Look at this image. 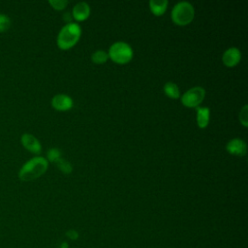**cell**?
<instances>
[{"label":"cell","mask_w":248,"mask_h":248,"mask_svg":"<svg viewBox=\"0 0 248 248\" xmlns=\"http://www.w3.org/2000/svg\"><path fill=\"white\" fill-rule=\"evenodd\" d=\"M241 59V52L237 47L228 48L222 56V61L227 67H234Z\"/></svg>","instance_id":"9c48e42d"},{"label":"cell","mask_w":248,"mask_h":248,"mask_svg":"<svg viewBox=\"0 0 248 248\" xmlns=\"http://www.w3.org/2000/svg\"><path fill=\"white\" fill-rule=\"evenodd\" d=\"M197 123L201 129L207 127L209 122V108L206 107H197Z\"/></svg>","instance_id":"8fae6325"},{"label":"cell","mask_w":248,"mask_h":248,"mask_svg":"<svg viewBox=\"0 0 248 248\" xmlns=\"http://www.w3.org/2000/svg\"><path fill=\"white\" fill-rule=\"evenodd\" d=\"M46 157H47V162H52V163H55L59 158H61V153H60V150L58 148H55V147H52L50 149H48L47 151V154H46Z\"/></svg>","instance_id":"e0dca14e"},{"label":"cell","mask_w":248,"mask_h":248,"mask_svg":"<svg viewBox=\"0 0 248 248\" xmlns=\"http://www.w3.org/2000/svg\"><path fill=\"white\" fill-rule=\"evenodd\" d=\"M195 16L194 7L189 2H179L172 8L171 19L179 26H185L192 22Z\"/></svg>","instance_id":"3957f363"},{"label":"cell","mask_w":248,"mask_h":248,"mask_svg":"<svg viewBox=\"0 0 248 248\" xmlns=\"http://www.w3.org/2000/svg\"><path fill=\"white\" fill-rule=\"evenodd\" d=\"M11 27V19L7 15L0 14V33L8 31Z\"/></svg>","instance_id":"2e32d148"},{"label":"cell","mask_w":248,"mask_h":248,"mask_svg":"<svg viewBox=\"0 0 248 248\" xmlns=\"http://www.w3.org/2000/svg\"><path fill=\"white\" fill-rule=\"evenodd\" d=\"M20 141L21 144L23 145V147L25 149H27L29 152L34 153V154H39L42 151V145L40 143V141L38 140V139L36 137H34L31 134L25 133L21 136L20 138Z\"/></svg>","instance_id":"52a82bcc"},{"label":"cell","mask_w":248,"mask_h":248,"mask_svg":"<svg viewBox=\"0 0 248 248\" xmlns=\"http://www.w3.org/2000/svg\"><path fill=\"white\" fill-rule=\"evenodd\" d=\"M48 3L54 10H57V11L64 10L68 5L67 0H49Z\"/></svg>","instance_id":"ac0fdd59"},{"label":"cell","mask_w":248,"mask_h":248,"mask_svg":"<svg viewBox=\"0 0 248 248\" xmlns=\"http://www.w3.org/2000/svg\"><path fill=\"white\" fill-rule=\"evenodd\" d=\"M51 106L59 111H66L73 108V99L66 94H56L51 99Z\"/></svg>","instance_id":"8992f818"},{"label":"cell","mask_w":248,"mask_h":248,"mask_svg":"<svg viewBox=\"0 0 248 248\" xmlns=\"http://www.w3.org/2000/svg\"><path fill=\"white\" fill-rule=\"evenodd\" d=\"M168 7L167 0H151L149 2V8L153 15L160 16L165 14Z\"/></svg>","instance_id":"7c38bea8"},{"label":"cell","mask_w":248,"mask_h":248,"mask_svg":"<svg viewBox=\"0 0 248 248\" xmlns=\"http://www.w3.org/2000/svg\"><path fill=\"white\" fill-rule=\"evenodd\" d=\"M66 235H67L70 239L76 240V239H78V232L77 231H75V230H69V231L66 232Z\"/></svg>","instance_id":"ffe728a7"},{"label":"cell","mask_w":248,"mask_h":248,"mask_svg":"<svg viewBox=\"0 0 248 248\" xmlns=\"http://www.w3.org/2000/svg\"><path fill=\"white\" fill-rule=\"evenodd\" d=\"M164 92L166 93V95L168 97H170L171 99H177L180 95V91H179L177 84H175L174 82H171V81L165 83Z\"/></svg>","instance_id":"4fadbf2b"},{"label":"cell","mask_w":248,"mask_h":248,"mask_svg":"<svg viewBox=\"0 0 248 248\" xmlns=\"http://www.w3.org/2000/svg\"><path fill=\"white\" fill-rule=\"evenodd\" d=\"M108 52H106L104 50H101V49L96 50L91 55V60L95 64H104L108 61Z\"/></svg>","instance_id":"5bb4252c"},{"label":"cell","mask_w":248,"mask_h":248,"mask_svg":"<svg viewBox=\"0 0 248 248\" xmlns=\"http://www.w3.org/2000/svg\"><path fill=\"white\" fill-rule=\"evenodd\" d=\"M55 165L57 166V168L64 173H71L73 170V166L71 165L70 162H68L67 160L63 159V158H59L56 162Z\"/></svg>","instance_id":"9a60e30c"},{"label":"cell","mask_w":248,"mask_h":248,"mask_svg":"<svg viewBox=\"0 0 248 248\" xmlns=\"http://www.w3.org/2000/svg\"><path fill=\"white\" fill-rule=\"evenodd\" d=\"M61 248H69V247H68V244L66 242H63V244L61 245Z\"/></svg>","instance_id":"44dd1931"},{"label":"cell","mask_w":248,"mask_h":248,"mask_svg":"<svg viewBox=\"0 0 248 248\" xmlns=\"http://www.w3.org/2000/svg\"><path fill=\"white\" fill-rule=\"evenodd\" d=\"M239 121L244 127H248V106L245 105L239 112Z\"/></svg>","instance_id":"d6986e66"},{"label":"cell","mask_w":248,"mask_h":248,"mask_svg":"<svg viewBox=\"0 0 248 248\" xmlns=\"http://www.w3.org/2000/svg\"><path fill=\"white\" fill-rule=\"evenodd\" d=\"M108 54L113 62L126 64L133 58V49L127 43L116 42L110 46Z\"/></svg>","instance_id":"277c9868"},{"label":"cell","mask_w":248,"mask_h":248,"mask_svg":"<svg viewBox=\"0 0 248 248\" xmlns=\"http://www.w3.org/2000/svg\"><path fill=\"white\" fill-rule=\"evenodd\" d=\"M81 28L78 23L70 22L64 25L57 36V46L59 48L66 50L73 47L79 40Z\"/></svg>","instance_id":"7a4b0ae2"},{"label":"cell","mask_w":248,"mask_h":248,"mask_svg":"<svg viewBox=\"0 0 248 248\" xmlns=\"http://www.w3.org/2000/svg\"><path fill=\"white\" fill-rule=\"evenodd\" d=\"M204 97L205 90L202 86H194L181 96V103L187 108H197Z\"/></svg>","instance_id":"5b68a950"},{"label":"cell","mask_w":248,"mask_h":248,"mask_svg":"<svg viewBox=\"0 0 248 248\" xmlns=\"http://www.w3.org/2000/svg\"><path fill=\"white\" fill-rule=\"evenodd\" d=\"M48 168V162L42 156H36L28 160L19 170L18 178L22 181H31L43 175Z\"/></svg>","instance_id":"6da1fadb"},{"label":"cell","mask_w":248,"mask_h":248,"mask_svg":"<svg viewBox=\"0 0 248 248\" xmlns=\"http://www.w3.org/2000/svg\"><path fill=\"white\" fill-rule=\"evenodd\" d=\"M90 15V7L86 2H79L73 8V17L78 21H83Z\"/></svg>","instance_id":"30bf717a"},{"label":"cell","mask_w":248,"mask_h":248,"mask_svg":"<svg viewBox=\"0 0 248 248\" xmlns=\"http://www.w3.org/2000/svg\"><path fill=\"white\" fill-rule=\"evenodd\" d=\"M226 150L232 154L236 156H244L247 151V145L246 142L241 139H232L231 140L227 145Z\"/></svg>","instance_id":"ba28073f"}]
</instances>
